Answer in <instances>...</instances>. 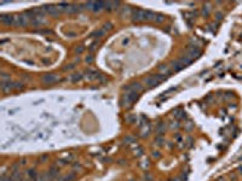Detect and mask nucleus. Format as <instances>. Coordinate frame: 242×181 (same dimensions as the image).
<instances>
[{"mask_svg": "<svg viewBox=\"0 0 242 181\" xmlns=\"http://www.w3.org/2000/svg\"><path fill=\"white\" fill-rule=\"evenodd\" d=\"M86 78L90 80V81H93V80H99V78H102V76H101L97 71L87 70V71H86Z\"/></svg>", "mask_w": 242, "mask_h": 181, "instance_id": "13", "label": "nucleus"}, {"mask_svg": "<svg viewBox=\"0 0 242 181\" xmlns=\"http://www.w3.org/2000/svg\"><path fill=\"white\" fill-rule=\"evenodd\" d=\"M165 80V75H162V74H157V75H152V76H150V77H146L145 80H144V82H145V84L148 86V87H155V86H157L161 81H164Z\"/></svg>", "mask_w": 242, "mask_h": 181, "instance_id": "1", "label": "nucleus"}, {"mask_svg": "<svg viewBox=\"0 0 242 181\" xmlns=\"http://www.w3.org/2000/svg\"><path fill=\"white\" fill-rule=\"evenodd\" d=\"M28 176H29V180H32V181H36V179H38L36 171L34 169H29L28 170Z\"/></svg>", "mask_w": 242, "mask_h": 181, "instance_id": "17", "label": "nucleus"}, {"mask_svg": "<svg viewBox=\"0 0 242 181\" xmlns=\"http://www.w3.org/2000/svg\"><path fill=\"white\" fill-rule=\"evenodd\" d=\"M23 88V83L21 82H15V89H22Z\"/></svg>", "mask_w": 242, "mask_h": 181, "instance_id": "21", "label": "nucleus"}, {"mask_svg": "<svg viewBox=\"0 0 242 181\" xmlns=\"http://www.w3.org/2000/svg\"><path fill=\"white\" fill-rule=\"evenodd\" d=\"M124 89H125V92H126V93H128V92H138V93H139L140 91L143 89V87H142L140 83L134 82V83H131V84L126 86Z\"/></svg>", "mask_w": 242, "mask_h": 181, "instance_id": "6", "label": "nucleus"}, {"mask_svg": "<svg viewBox=\"0 0 242 181\" xmlns=\"http://www.w3.org/2000/svg\"><path fill=\"white\" fill-rule=\"evenodd\" d=\"M0 22L5 26H14V16L10 15H2L0 16Z\"/></svg>", "mask_w": 242, "mask_h": 181, "instance_id": "10", "label": "nucleus"}, {"mask_svg": "<svg viewBox=\"0 0 242 181\" xmlns=\"http://www.w3.org/2000/svg\"><path fill=\"white\" fill-rule=\"evenodd\" d=\"M86 8L95 12H98V11L105 9V3L104 2H89V3H86Z\"/></svg>", "mask_w": 242, "mask_h": 181, "instance_id": "4", "label": "nucleus"}, {"mask_svg": "<svg viewBox=\"0 0 242 181\" xmlns=\"http://www.w3.org/2000/svg\"><path fill=\"white\" fill-rule=\"evenodd\" d=\"M119 5H120L119 2H107L105 3V9L107 10H115V9H118Z\"/></svg>", "mask_w": 242, "mask_h": 181, "instance_id": "14", "label": "nucleus"}, {"mask_svg": "<svg viewBox=\"0 0 242 181\" xmlns=\"http://www.w3.org/2000/svg\"><path fill=\"white\" fill-rule=\"evenodd\" d=\"M45 18H44V16H36V17H34V18H32L30 20V23L33 24V26H35V27H41V26H44L45 24Z\"/></svg>", "mask_w": 242, "mask_h": 181, "instance_id": "12", "label": "nucleus"}, {"mask_svg": "<svg viewBox=\"0 0 242 181\" xmlns=\"http://www.w3.org/2000/svg\"><path fill=\"white\" fill-rule=\"evenodd\" d=\"M105 34H107V32H105L103 28H101V29L93 32V33H92V36H93V38H102V36H104Z\"/></svg>", "mask_w": 242, "mask_h": 181, "instance_id": "16", "label": "nucleus"}, {"mask_svg": "<svg viewBox=\"0 0 242 181\" xmlns=\"http://www.w3.org/2000/svg\"><path fill=\"white\" fill-rule=\"evenodd\" d=\"M2 89H3V92H10V91H12V89H15V82H12V81H3L2 82Z\"/></svg>", "mask_w": 242, "mask_h": 181, "instance_id": "9", "label": "nucleus"}, {"mask_svg": "<svg viewBox=\"0 0 242 181\" xmlns=\"http://www.w3.org/2000/svg\"><path fill=\"white\" fill-rule=\"evenodd\" d=\"M97 45H98V42H97V41H96V42H93V44L90 46V51H95V48L97 47Z\"/></svg>", "mask_w": 242, "mask_h": 181, "instance_id": "24", "label": "nucleus"}, {"mask_svg": "<svg viewBox=\"0 0 242 181\" xmlns=\"http://www.w3.org/2000/svg\"><path fill=\"white\" fill-rule=\"evenodd\" d=\"M131 17L134 22H142L145 21V11L140 9H133L131 11Z\"/></svg>", "mask_w": 242, "mask_h": 181, "instance_id": "5", "label": "nucleus"}, {"mask_svg": "<svg viewBox=\"0 0 242 181\" xmlns=\"http://www.w3.org/2000/svg\"><path fill=\"white\" fill-rule=\"evenodd\" d=\"M6 181H14V177H8Z\"/></svg>", "mask_w": 242, "mask_h": 181, "instance_id": "28", "label": "nucleus"}, {"mask_svg": "<svg viewBox=\"0 0 242 181\" xmlns=\"http://www.w3.org/2000/svg\"><path fill=\"white\" fill-rule=\"evenodd\" d=\"M102 28H103V29H104L105 32H108V30H110V29L113 28V24H112L110 22H108V23H105V24H104V26H103Z\"/></svg>", "mask_w": 242, "mask_h": 181, "instance_id": "20", "label": "nucleus"}, {"mask_svg": "<svg viewBox=\"0 0 242 181\" xmlns=\"http://www.w3.org/2000/svg\"><path fill=\"white\" fill-rule=\"evenodd\" d=\"M92 60H93V57L92 56H89V57H86V62L90 64V63H92Z\"/></svg>", "mask_w": 242, "mask_h": 181, "instance_id": "25", "label": "nucleus"}, {"mask_svg": "<svg viewBox=\"0 0 242 181\" xmlns=\"http://www.w3.org/2000/svg\"><path fill=\"white\" fill-rule=\"evenodd\" d=\"M29 23H30V20H29V17L27 15H16V16H14V26H16V27L24 28Z\"/></svg>", "mask_w": 242, "mask_h": 181, "instance_id": "2", "label": "nucleus"}, {"mask_svg": "<svg viewBox=\"0 0 242 181\" xmlns=\"http://www.w3.org/2000/svg\"><path fill=\"white\" fill-rule=\"evenodd\" d=\"M81 78H83V75H81V74H74V75H71V82H73V83L81 81Z\"/></svg>", "mask_w": 242, "mask_h": 181, "instance_id": "18", "label": "nucleus"}, {"mask_svg": "<svg viewBox=\"0 0 242 181\" xmlns=\"http://www.w3.org/2000/svg\"><path fill=\"white\" fill-rule=\"evenodd\" d=\"M164 21H165V17H164L162 15H157L156 18H155V22H156V23H162Z\"/></svg>", "mask_w": 242, "mask_h": 181, "instance_id": "19", "label": "nucleus"}, {"mask_svg": "<svg viewBox=\"0 0 242 181\" xmlns=\"http://www.w3.org/2000/svg\"><path fill=\"white\" fill-rule=\"evenodd\" d=\"M57 173H58V168L57 167H52L51 169H50V171H49V181H51L56 175H57Z\"/></svg>", "mask_w": 242, "mask_h": 181, "instance_id": "15", "label": "nucleus"}, {"mask_svg": "<svg viewBox=\"0 0 242 181\" xmlns=\"http://www.w3.org/2000/svg\"><path fill=\"white\" fill-rule=\"evenodd\" d=\"M191 62H193V60H191L190 58H188L187 56H184V57H182L181 59L173 62V63H172V68L174 69V71H179V70H182L184 66L189 65Z\"/></svg>", "mask_w": 242, "mask_h": 181, "instance_id": "3", "label": "nucleus"}, {"mask_svg": "<svg viewBox=\"0 0 242 181\" xmlns=\"http://www.w3.org/2000/svg\"><path fill=\"white\" fill-rule=\"evenodd\" d=\"M74 177H75V175H74V174H70V175H69V176H67V177H65L63 181H73V180H74Z\"/></svg>", "mask_w": 242, "mask_h": 181, "instance_id": "22", "label": "nucleus"}, {"mask_svg": "<svg viewBox=\"0 0 242 181\" xmlns=\"http://www.w3.org/2000/svg\"><path fill=\"white\" fill-rule=\"evenodd\" d=\"M84 51V46H80L79 48H75V52L77 53V54H80V53H81Z\"/></svg>", "mask_w": 242, "mask_h": 181, "instance_id": "23", "label": "nucleus"}, {"mask_svg": "<svg viewBox=\"0 0 242 181\" xmlns=\"http://www.w3.org/2000/svg\"><path fill=\"white\" fill-rule=\"evenodd\" d=\"M152 156H154V157H160V153L156 151V152H154V153H152Z\"/></svg>", "mask_w": 242, "mask_h": 181, "instance_id": "26", "label": "nucleus"}, {"mask_svg": "<svg viewBox=\"0 0 242 181\" xmlns=\"http://www.w3.org/2000/svg\"><path fill=\"white\" fill-rule=\"evenodd\" d=\"M42 82L45 84H53V83L58 82V77L55 74H46L42 76Z\"/></svg>", "mask_w": 242, "mask_h": 181, "instance_id": "8", "label": "nucleus"}, {"mask_svg": "<svg viewBox=\"0 0 242 181\" xmlns=\"http://www.w3.org/2000/svg\"><path fill=\"white\" fill-rule=\"evenodd\" d=\"M42 10L51 16H58L61 14V10L58 9V6H55V5H46L42 8Z\"/></svg>", "mask_w": 242, "mask_h": 181, "instance_id": "7", "label": "nucleus"}, {"mask_svg": "<svg viewBox=\"0 0 242 181\" xmlns=\"http://www.w3.org/2000/svg\"><path fill=\"white\" fill-rule=\"evenodd\" d=\"M46 158H47V156H41V158H40V161H41V162H42V163H44V161H45V159H46Z\"/></svg>", "mask_w": 242, "mask_h": 181, "instance_id": "27", "label": "nucleus"}, {"mask_svg": "<svg viewBox=\"0 0 242 181\" xmlns=\"http://www.w3.org/2000/svg\"><path fill=\"white\" fill-rule=\"evenodd\" d=\"M200 53H201L200 48H197V47H190V48H189V51H188V54H187V57H188V58H190V59L193 60L194 58L199 57V56H200Z\"/></svg>", "mask_w": 242, "mask_h": 181, "instance_id": "11", "label": "nucleus"}, {"mask_svg": "<svg viewBox=\"0 0 242 181\" xmlns=\"http://www.w3.org/2000/svg\"><path fill=\"white\" fill-rule=\"evenodd\" d=\"M238 171H240V174L242 175V167H240V168H238Z\"/></svg>", "mask_w": 242, "mask_h": 181, "instance_id": "29", "label": "nucleus"}]
</instances>
